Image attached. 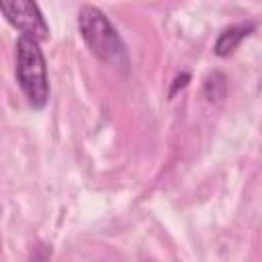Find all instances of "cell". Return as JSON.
I'll return each mask as SVG.
<instances>
[{"mask_svg":"<svg viewBox=\"0 0 262 262\" xmlns=\"http://www.w3.org/2000/svg\"><path fill=\"white\" fill-rule=\"evenodd\" d=\"M78 29L94 57L111 66L127 63L125 43L102 10H98L96 6L84 4L78 12Z\"/></svg>","mask_w":262,"mask_h":262,"instance_id":"1","label":"cell"},{"mask_svg":"<svg viewBox=\"0 0 262 262\" xmlns=\"http://www.w3.org/2000/svg\"><path fill=\"white\" fill-rule=\"evenodd\" d=\"M16 80L33 108H43L49 100V76L43 51L29 37L16 39Z\"/></svg>","mask_w":262,"mask_h":262,"instance_id":"2","label":"cell"},{"mask_svg":"<svg viewBox=\"0 0 262 262\" xmlns=\"http://www.w3.org/2000/svg\"><path fill=\"white\" fill-rule=\"evenodd\" d=\"M0 12L12 27H16L23 33V37H29L37 43L49 37V27L45 23V16L41 14L35 2L29 0L0 2Z\"/></svg>","mask_w":262,"mask_h":262,"instance_id":"3","label":"cell"},{"mask_svg":"<svg viewBox=\"0 0 262 262\" xmlns=\"http://www.w3.org/2000/svg\"><path fill=\"white\" fill-rule=\"evenodd\" d=\"M252 29H254V25H252V23H248V25H235V27L225 29V31L217 37V41H215V53H217V55H221V57H225V55L233 53V49L242 43V39H244V37H248V35H250V31H252Z\"/></svg>","mask_w":262,"mask_h":262,"instance_id":"4","label":"cell"},{"mask_svg":"<svg viewBox=\"0 0 262 262\" xmlns=\"http://www.w3.org/2000/svg\"><path fill=\"white\" fill-rule=\"evenodd\" d=\"M149 262H156V260H149Z\"/></svg>","mask_w":262,"mask_h":262,"instance_id":"5","label":"cell"}]
</instances>
